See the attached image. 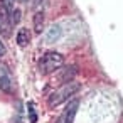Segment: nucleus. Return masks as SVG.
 Instances as JSON below:
<instances>
[{
    "label": "nucleus",
    "mask_w": 123,
    "mask_h": 123,
    "mask_svg": "<svg viewBox=\"0 0 123 123\" xmlns=\"http://www.w3.org/2000/svg\"><path fill=\"white\" fill-rule=\"evenodd\" d=\"M79 88H81V86H79L78 83H74V81L66 83V84H61V88H59V89H56V91L49 96V106H51V108L59 106L62 101H66V99L73 98V96L79 91Z\"/></svg>",
    "instance_id": "nucleus-1"
},
{
    "label": "nucleus",
    "mask_w": 123,
    "mask_h": 123,
    "mask_svg": "<svg viewBox=\"0 0 123 123\" xmlns=\"http://www.w3.org/2000/svg\"><path fill=\"white\" fill-rule=\"evenodd\" d=\"M64 64V57L62 54L56 52V51H49L42 56V59L39 61V71L42 74H51L54 71H57L61 66Z\"/></svg>",
    "instance_id": "nucleus-2"
},
{
    "label": "nucleus",
    "mask_w": 123,
    "mask_h": 123,
    "mask_svg": "<svg viewBox=\"0 0 123 123\" xmlns=\"http://www.w3.org/2000/svg\"><path fill=\"white\" fill-rule=\"evenodd\" d=\"M78 106H79V101H78V99L69 101V105L66 106V110H64L62 116L57 120V123H73V120H74V116H76V110H78Z\"/></svg>",
    "instance_id": "nucleus-3"
},
{
    "label": "nucleus",
    "mask_w": 123,
    "mask_h": 123,
    "mask_svg": "<svg viewBox=\"0 0 123 123\" xmlns=\"http://www.w3.org/2000/svg\"><path fill=\"white\" fill-rule=\"evenodd\" d=\"M0 89L5 93H12V79H10L9 69L4 64H0Z\"/></svg>",
    "instance_id": "nucleus-4"
},
{
    "label": "nucleus",
    "mask_w": 123,
    "mask_h": 123,
    "mask_svg": "<svg viewBox=\"0 0 123 123\" xmlns=\"http://www.w3.org/2000/svg\"><path fill=\"white\" fill-rule=\"evenodd\" d=\"M17 44L20 46V47H25L29 42H31V32H29V29H20L19 32H17Z\"/></svg>",
    "instance_id": "nucleus-5"
},
{
    "label": "nucleus",
    "mask_w": 123,
    "mask_h": 123,
    "mask_svg": "<svg viewBox=\"0 0 123 123\" xmlns=\"http://www.w3.org/2000/svg\"><path fill=\"white\" fill-rule=\"evenodd\" d=\"M73 76H74V68H66V69H62V74H61L59 81H61L62 84H66V83H71Z\"/></svg>",
    "instance_id": "nucleus-6"
},
{
    "label": "nucleus",
    "mask_w": 123,
    "mask_h": 123,
    "mask_svg": "<svg viewBox=\"0 0 123 123\" xmlns=\"http://www.w3.org/2000/svg\"><path fill=\"white\" fill-rule=\"evenodd\" d=\"M42 24H44V14L37 12L34 15V29H36V32H42Z\"/></svg>",
    "instance_id": "nucleus-7"
},
{
    "label": "nucleus",
    "mask_w": 123,
    "mask_h": 123,
    "mask_svg": "<svg viewBox=\"0 0 123 123\" xmlns=\"http://www.w3.org/2000/svg\"><path fill=\"white\" fill-rule=\"evenodd\" d=\"M0 5L7 9L9 12H14V0H0Z\"/></svg>",
    "instance_id": "nucleus-8"
},
{
    "label": "nucleus",
    "mask_w": 123,
    "mask_h": 123,
    "mask_svg": "<svg viewBox=\"0 0 123 123\" xmlns=\"http://www.w3.org/2000/svg\"><path fill=\"white\" fill-rule=\"evenodd\" d=\"M19 20H20V10H14L12 12V25L19 24Z\"/></svg>",
    "instance_id": "nucleus-9"
},
{
    "label": "nucleus",
    "mask_w": 123,
    "mask_h": 123,
    "mask_svg": "<svg viewBox=\"0 0 123 123\" xmlns=\"http://www.w3.org/2000/svg\"><path fill=\"white\" fill-rule=\"evenodd\" d=\"M5 54V46H4V42L2 41H0V57H2Z\"/></svg>",
    "instance_id": "nucleus-10"
}]
</instances>
